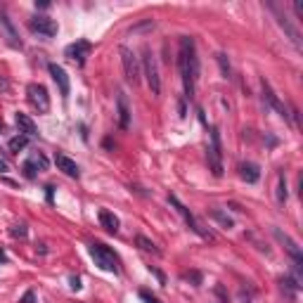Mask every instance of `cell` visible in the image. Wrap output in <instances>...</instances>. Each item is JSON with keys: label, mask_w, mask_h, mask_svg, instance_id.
<instances>
[{"label": "cell", "mask_w": 303, "mask_h": 303, "mask_svg": "<svg viewBox=\"0 0 303 303\" xmlns=\"http://www.w3.org/2000/svg\"><path fill=\"white\" fill-rule=\"evenodd\" d=\"M294 12L299 14V19H303V2L301 0H296V2H294Z\"/></svg>", "instance_id": "obj_32"}, {"label": "cell", "mask_w": 303, "mask_h": 303, "mask_svg": "<svg viewBox=\"0 0 303 303\" xmlns=\"http://www.w3.org/2000/svg\"><path fill=\"white\" fill-rule=\"evenodd\" d=\"M121 64H123V74H126V81L128 83H138L140 78V62L133 50L128 48H121Z\"/></svg>", "instance_id": "obj_7"}, {"label": "cell", "mask_w": 303, "mask_h": 303, "mask_svg": "<svg viewBox=\"0 0 303 303\" xmlns=\"http://www.w3.org/2000/svg\"><path fill=\"white\" fill-rule=\"evenodd\" d=\"M0 90H2V93H7V90H10V83H7L2 76H0Z\"/></svg>", "instance_id": "obj_34"}, {"label": "cell", "mask_w": 303, "mask_h": 303, "mask_svg": "<svg viewBox=\"0 0 303 303\" xmlns=\"http://www.w3.org/2000/svg\"><path fill=\"white\" fill-rule=\"evenodd\" d=\"M206 159H208V171L220 178L223 175V145H220V133L213 126L211 135H208V150H206Z\"/></svg>", "instance_id": "obj_4"}, {"label": "cell", "mask_w": 303, "mask_h": 303, "mask_svg": "<svg viewBox=\"0 0 303 303\" xmlns=\"http://www.w3.org/2000/svg\"><path fill=\"white\" fill-rule=\"evenodd\" d=\"M19 303H36V294H33V289H29V292L24 294L22 299H19Z\"/></svg>", "instance_id": "obj_29"}, {"label": "cell", "mask_w": 303, "mask_h": 303, "mask_svg": "<svg viewBox=\"0 0 303 303\" xmlns=\"http://www.w3.org/2000/svg\"><path fill=\"white\" fill-rule=\"evenodd\" d=\"M185 277H187V280H192L195 284H202V275H199V272H187Z\"/></svg>", "instance_id": "obj_30"}, {"label": "cell", "mask_w": 303, "mask_h": 303, "mask_svg": "<svg viewBox=\"0 0 303 303\" xmlns=\"http://www.w3.org/2000/svg\"><path fill=\"white\" fill-rule=\"evenodd\" d=\"M14 121H17V128H19V133H22V135H26L29 140H31V138H38V126L33 123V119L29 116V114H22V111H17Z\"/></svg>", "instance_id": "obj_17"}, {"label": "cell", "mask_w": 303, "mask_h": 303, "mask_svg": "<svg viewBox=\"0 0 303 303\" xmlns=\"http://www.w3.org/2000/svg\"><path fill=\"white\" fill-rule=\"evenodd\" d=\"M88 253L93 256L95 265H98V268H102V270L114 272V275L121 270V268H119V256L109 249V247H104V244H100V242L90 244V247H88Z\"/></svg>", "instance_id": "obj_2"}, {"label": "cell", "mask_w": 303, "mask_h": 303, "mask_svg": "<svg viewBox=\"0 0 303 303\" xmlns=\"http://www.w3.org/2000/svg\"><path fill=\"white\" fill-rule=\"evenodd\" d=\"M69 282H71V289H76V292L81 289V277H76V275H71V277H69Z\"/></svg>", "instance_id": "obj_33"}, {"label": "cell", "mask_w": 303, "mask_h": 303, "mask_svg": "<svg viewBox=\"0 0 303 303\" xmlns=\"http://www.w3.org/2000/svg\"><path fill=\"white\" fill-rule=\"evenodd\" d=\"M116 114H119V128L128 130L130 128V107H128L126 93H119V95H116Z\"/></svg>", "instance_id": "obj_16"}, {"label": "cell", "mask_w": 303, "mask_h": 303, "mask_svg": "<svg viewBox=\"0 0 303 303\" xmlns=\"http://www.w3.org/2000/svg\"><path fill=\"white\" fill-rule=\"evenodd\" d=\"M45 168H48V159H45L43 152H36L31 159H29V161H24V166H22L24 178H26V180H36L38 173L45 171Z\"/></svg>", "instance_id": "obj_11"}, {"label": "cell", "mask_w": 303, "mask_h": 303, "mask_svg": "<svg viewBox=\"0 0 303 303\" xmlns=\"http://www.w3.org/2000/svg\"><path fill=\"white\" fill-rule=\"evenodd\" d=\"M10 235L12 237H26V235H29V230H26V225H24V223H17V225H12L10 227Z\"/></svg>", "instance_id": "obj_27"}, {"label": "cell", "mask_w": 303, "mask_h": 303, "mask_svg": "<svg viewBox=\"0 0 303 303\" xmlns=\"http://www.w3.org/2000/svg\"><path fill=\"white\" fill-rule=\"evenodd\" d=\"M140 299H142L145 303H161L159 299H156V296H154V294L147 292V289H140Z\"/></svg>", "instance_id": "obj_28"}, {"label": "cell", "mask_w": 303, "mask_h": 303, "mask_svg": "<svg viewBox=\"0 0 303 303\" xmlns=\"http://www.w3.org/2000/svg\"><path fill=\"white\" fill-rule=\"evenodd\" d=\"M48 71H50V76H52V81L57 83V88H59V93H62V98H69V93H71V83H69V76H66L64 66L59 64H48Z\"/></svg>", "instance_id": "obj_13"}, {"label": "cell", "mask_w": 303, "mask_h": 303, "mask_svg": "<svg viewBox=\"0 0 303 303\" xmlns=\"http://www.w3.org/2000/svg\"><path fill=\"white\" fill-rule=\"evenodd\" d=\"M29 29L33 33H38V36H45V38H52L57 36V22L50 19V17H45V14H36L29 19Z\"/></svg>", "instance_id": "obj_9"}, {"label": "cell", "mask_w": 303, "mask_h": 303, "mask_svg": "<svg viewBox=\"0 0 303 303\" xmlns=\"http://www.w3.org/2000/svg\"><path fill=\"white\" fill-rule=\"evenodd\" d=\"M178 69H180V78H183L185 98H195L197 78H199V57H197V45L192 36H183L180 38V48H178Z\"/></svg>", "instance_id": "obj_1"}, {"label": "cell", "mask_w": 303, "mask_h": 303, "mask_svg": "<svg viewBox=\"0 0 303 303\" xmlns=\"http://www.w3.org/2000/svg\"><path fill=\"white\" fill-rule=\"evenodd\" d=\"M277 202L280 204H284L287 202V178H284V173H277Z\"/></svg>", "instance_id": "obj_24"}, {"label": "cell", "mask_w": 303, "mask_h": 303, "mask_svg": "<svg viewBox=\"0 0 303 303\" xmlns=\"http://www.w3.org/2000/svg\"><path fill=\"white\" fill-rule=\"evenodd\" d=\"M135 244H138L142 251H147V253H154V256H159V253H161V249H159L152 239L145 237V235H138V237H135Z\"/></svg>", "instance_id": "obj_22"}, {"label": "cell", "mask_w": 303, "mask_h": 303, "mask_svg": "<svg viewBox=\"0 0 303 303\" xmlns=\"http://www.w3.org/2000/svg\"><path fill=\"white\" fill-rule=\"evenodd\" d=\"M150 272H154V275H156L159 284H166V277H163V272H161V270H156V268H152V265H150Z\"/></svg>", "instance_id": "obj_31"}, {"label": "cell", "mask_w": 303, "mask_h": 303, "mask_svg": "<svg viewBox=\"0 0 303 303\" xmlns=\"http://www.w3.org/2000/svg\"><path fill=\"white\" fill-rule=\"evenodd\" d=\"M275 237L280 239V244H284V251L292 256L294 265H299V268H301V265H303V251H301V247H299V244H296V242H294L287 232H282L280 227H275Z\"/></svg>", "instance_id": "obj_10"}, {"label": "cell", "mask_w": 303, "mask_h": 303, "mask_svg": "<svg viewBox=\"0 0 303 303\" xmlns=\"http://www.w3.org/2000/svg\"><path fill=\"white\" fill-rule=\"evenodd\" d=\"M45 192H48V202H52V192H54L52 185H48V187H45Z\"/></svg>", "instance_id": "obj_35"}, {"label": "cell", "mask_w": 303, "mask_h": 303, "mask_svg": "<svg viewBox=\"0 0 303 303\" xmlns=\"http://www.w3.org/2000/svg\"><path fill=\"white\" fill-rule=\"evenodd\" d=\"M90 52H93V43H90V41H83V38L64 48V54L71 59V62H76L78 66L86 64V59L90 57Z\"/></svg>", "instance_id": "obj_8"}, {"label": "cell", "mask_w": 303, "mask_h": 303, "mask_svg": "<svg viewBox=\"0 0 303 303\" xmlns=\"http://www.w3.org/2000/svg\"><path fill=\"white\" fill-rule=\"evenodd\" d=\"M260 88H263V100H265V102H268V104H270V107L275 109L277 114H280L282 119H289V111H287V107H284V102H282V100L277 98V93L272 90L270 83H268L265 78L260 81Z\"/></svg>", "instance_id": "obj_12"}, {"label": "cell", "mask_w": 303, "mask_h": 303, "mask_svg": "<svg viewBox=\"0 0 303 303\" xmlns=\"http://www.w3.org/2000/svg\"><path fill=\"white\" fill-rule=\"evenodd\" d=\"M0 33L5 36V41H7L12 48H22L19 33H17V29H14V26H12V22H10V17H7L2 10H0Z\"/></svg>", "instance_id": "obj_14"}, {"label": "cell", "mask_w": 303, "mask_h": 303, "mask_svg": "<svg viewBox=\"0 0 303 303\" xmlns=\"http://www.w3.org/2000/svg\"><path fill=\"white\" fill-rule=\"evenodd\" d=\"M26 100L36 111H41V114L50 111V95H48V88L43 83H29L26 86Z\"/></svg>", "instance_id": "obj_6"}, {"label": "cell", "mask_w": 303, "mask_h": 303, "mask_svg": "<svg viewBox=\"0 0 303 303\" xmlns=\"http://www.w3.org/2000/svg\"><path fill=\"white\" fill-rule=\"evenodd\" d=\"M239 175H242V180H247L249 185H253L260 180V168L256 163L244 161V163H239Z\"/></svg>", "instance_id": "obj_19"}, {"label": "cell", "mask_w": 303, "mask_h": 303, "mask_svg": "<svg viewBox=\"0 0 303 303\" xmlns=\"http://www.w3.org/2000/svg\"><path fill=\"white\" fill-rule=\"evenodd\" d=\"M208 216L213 218L216 223H220V225L225 227V230H230V227H235V223H232V218L227 216V213H223L220 208H211V211H208Z\"/></svg>", "instance_id": "obj_23"}, {"label": "cell", "mask_w": 303, "mask_h": 303, "mask_svg": "<svg viewBox=\"0 0 303 303\" xmlns=\"http://www.w3.org/2000/svg\"><path fill=\"white\" fill-rule=\"evenodd\" d=\"M216 62H218V66H220L223 76H225V78H230V76H232V69H230V62H227V54L225 52H218L216 54Z\"/></svg>", "instance_id": "obj_25"}, {"label": "cell", "mask_w": 303, "mask_h": 303, "mask_svg": "<svg viewBox=\"0 0 303 303\" xmlns=\"http://www.w3.org/2000/svg\"><path fill=\"white\" fill-rule=\"evenodd\" d=\"M272 10H275V7H272ZM275 14H277V22H280V26L287 31V36H289V41L296 45V50H301V36H299V31L292 26L289 17H287V14H282V12H277V10H275Z\"/></svg>", "instance_id": "obj_18"}, {"label": "cell", "mask_w": 303, "mask_h": 303, "mask_svg": "<svg viewBox=\"0 0 303 303\" xmlns=\"http://www.w3.org/2000/svg\"><path fill=\"white\" fill-rule=\"evenodd\" d=\"M100 225L104 227V230H107V232H119V218L114 216V213H111V211H107V208H102V211H100Z\"/></svg>", "instance_id": "obj_20"}, {"label": "cell", "mask_w": 303, "mask_h": 303, "mask_svg": "<svg viewBox=\"0 0 303 303\" xmlns=\"http://www.w3.org/2000/svg\"><path fill=\"white\" fill-rule=\"evenodd\" d=\"M54 163H57V168L62 171L64 175H69V178H81V168H78V163L74 161V159H69L66 154H54Z\"/></svg>", "instance_id": "obj_15"}, {"label": "cell", "mask_w": 303, "mask_h": 303, "mask_svg": "<svg viewBox=\"0 0 303 303\" xmlns=\"http://www.w3.org/2000/svg\"><path fill=\"white\" fill-rule=\"evenodd\" d=\"M280 284H282V292L289 294V299H296V292L301 289L299 280H294L292 275H284V277H280Z\"/></svg>", "instance_id": "obj_21"}, {"label": "cell", "mask_w": 303, "mask_h": 303, "mask_svg": "<svg viewBox=\"0 0 303 303\" xmlns=\"http://www.w3.org/2000/svg\"><path fill=\"white\" fill-rule=\"evenodd\" d=\"M5 171H7V163H5L2 159H0V173H5Z\"/></svg>", "instance_id": "obj_37"}, {"label": "cell", "mask_w": 303, "mask_h": 303, "mask_svg": "<svg viewBox=\"0 0 303 303\" xmlns=\"http://www.w3.org/2000/svg\"><path fill=\"white\" fill-rule=\"evenodd\" d=\"M168 204H171L175 211L180 213V218L185 220V225L190 227L195 235H199L202 239H208V242H213V235H211L206 227H202V223H199V220L195 218V213H192V211H190V208H187V206H185L183 202L178 199V197H175V195H168Z\"/></svg>", "instance_id": "obj_3"}, {"label": "cell", "mask_w": 303, "mask_h": 303, "mask_svg": "<svg viewBox=\"0 0 303 303\" xmlns=\"http://www.w3.org/2000/svg\"><path fill=\"white\" fill-rule=\"evenodd\" d=\"M0 130H2V123H0Z\"/></svg>", "instance_id": "obj_38"}, {"label": "cell", "mask_w": 303, "mask_h": 303, "mask_svg": "<svg viewBox=\"0 0 303 303\" xmlns=\"http://www.w3.org/2000/svg\"><path fill=\"white\" fill-rule=\"evenodd\" d=\"M26 145H29V138H26V135H17V138H12V140H10V150L17 154V152L24 150Z\"/></svg>", "instance_id": "obj_26"}, {"label": "cell", "mask_w": 303, "mask_h": 303, "mask_svg": "<svg viewBox=\"0 0 303 303\" xmlns=\"http://www.w3.org/2000/svg\"><path fill=\"white\" fill-rule=\"evenodd\" d=\"M145 57H142V71H145V78H147V86H150L152 95L159 98L161 95V76H159V64H156V57L152 50H145Z\"/></svg>", "instance_id": "obj_5"}, {"label": "cell", "mask_w": 303, "mask_h": 303, "mask_svg": "<svg viewBox=\"0 0 303 303\" xmlns=\"http://www.w3.org/2000/svg\"><path fill=\"white\" fill-rule=\"evenodd\" d=\"M239 299H242V303H251V299H249V296H247L244 292H242V296H239Z\"/></svg>", "instance_id": "obj_36"}]
</instances>
